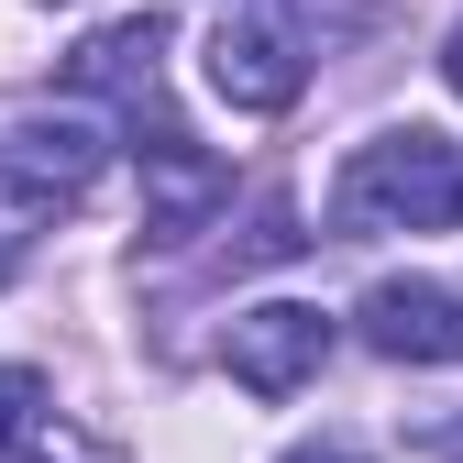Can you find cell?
Returning <instances> with one entry per match:
<instances>
[{
    "instance_id": "obj_1",
    "label": "cell",
    "mask_w": 463,
    "mask_h": 463,
    "mask_svg": "<svg viewBox=\"0 0 463 463\" xmlns=\"http://www.w3.org/2000/svg\"><path fill=\"white\" fill-rule=\"evenodd\" d=\"M463 221V144L409 122V133H375L342 155L331 177V232H452Z\"/></svg>"
},
{
    "instance_id": "obj_2",
    "label": "cell",
    "mask_w": 463,
    "mask_h": 463,
    "mask_svg": "<svg viewBox=\"0 0 463 463\" xmlns=\"http://www.w3.org/2000/svg\"><path fill=\"white\" fill-rule=\"evenodd\" d=\"M99 133L78 122H55V110H23V122H0V221H44V210H67L89 177H99Z\"/></svg>"
},
{
    "instance_id": "obj_3",
    "label": "cell",
    "mask_w": 463,
    "mask_h": 463,
    "mask_svg": "<svg viewBox=\"0 0 463 463\" xmlns=\"http://www.w3.org/2000/svg\"><path fill=\"white\" fill-rule=\"evenodd\" d=\"M221 364H232V386H254V397H298L331 364V320L309 298H265V309H243L221 331Z\"/></svg>"
},
{
    "instance_id": "obj_4",
    "label": "cell",
    "mask_w": 463,
    "mask_h": 463,
    "mask_svg": "<svg viewBox=\"0 0 463 463\" xmlns=\"http://www.w3.org/2000/svg\"><path fill=\"white\" fill-rule=\"evenodd\" d=\"M354 320L386 364H463V287L441 276H375Z\"/></svg>"
},
{
    "instance_id": "obj_5",
    "label": "cell",
    "mask_w": 463,
    "mask_h": 463,
    "mask_svg": "<svg viewBox=\"0 0 463 463\" xmlns=\"http://www.w3.org/2000/svg\"><path fill=\"white\" fill-rule=\"evenodd\" d=\"M133 155H144V232H155V243H188V232H210L232 210V165L199 155L177 122H155Z\"/></svg>"
},
{
    "instance_id": "obj_6",
    "label": "cell",
    "mask_w": 463,
    "mask_h": 463,
    "mask_svg": "<svg viewBox=\"0 0 463 463\" xmlns=\"http://www.w3.org/2000/svg\"><path fill=\"white\" fill-rule=\"evenodd\" d=\"M210 89L232 110H287L309 89V55H298V23H221L210 33Z\"/></svg>"
},
{
    "instance_id": "obj_7",
    "label": "cell",
    "mask_w": 463,
    "mask_h": 463,
    "mask_svg": "<svg viewBox=\"0 0 463 463\" xmlns=\"http://www.w3.org/2000/svg\"><path fill=\"white\" fill-rule=\"evenodd\" d=\"M155 78H165V23H155V12L110 23V33H89V44L67 55V89H78V99H122L133 122L155 110Z\"/></svg>"
},
{
    "instance_id": "obj_8",
    "label": "cell",
    "mask_w": 463,
    "mask_h": 463,
    "mask_svg": "<svg viewBox=\"0 0 463 463\" xmlns=\"http://www.w3.org/2000/svg\"><path fill=\"white\" fill-rule=\"evenodd\" d=\"M44 430V375L33 364H0V452H23Z\"/></svg>"
},
{
    "instance_id": "obj_9",
    "label": "cell",
    "mask_w": 463,
    "mask_h": 463,
    "mask_svg": "<svg viewBox=\"0 0 463 463\" xmlns=\"http://www.w3.org/2000/svg\"><path fill=\"white\" fill-rule=\"evenodd\" d=\"M33 463H122V452H99L89 430H33Z\"/></svg>"
},
{
    "instance_id": "obj_10",
    "label": "cell",
    "mask_w": 463,
    "mask_h": 463,
    "mask_svg": "<svg viewBox=\"0 0 463 463\" xmlns=\"http://www.w3.org/2000/svg\"><path fill=\"white\" fill-rule=\"evenodd\" d=\"M287 463H364V441H298Z\"/></svg>"
},
{
    "instance_id": "obj_11",
    "label": "cell",
    "mask_w": 463,
    "mask_h": 463,
    "mask_svg": "<svg viewBox=\"0 0 463 463\" xmlns=\"http://www.w3.org/2000/svg\"><path fill=\"white\" fill-rule=\"evenodd\" d=\"M441 78H452V89H463V23H452V33H441Z\"/></svg>"
},
{
    "instance_id": "obj_12",
    "label": "cell",
    "mask_w": 463,
    "mask_h": 463,
    "mask_svg": "<svg viewBox=\"0 0 463 463\" xmlns=\"http://www.w3.org/2000/svg\"><path fill=\"white\" fill-rule=\"evenodd\" d=\"M441 452H452V463H463V430H441Z\"/></svg>"
}]
</instances>
